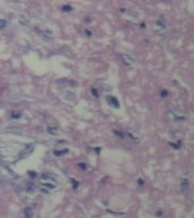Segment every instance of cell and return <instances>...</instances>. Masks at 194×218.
<instances>
[{"mask_svg":"<svg viewBox=\"0 0 194 218\" xmlns=\"http://www.w3.org/2000/svg\"><path fill=\"white\" fill-rule=\"evenodd\" d=\"M34 149H35V146H34V145H32V144H29V145H27L26 147H25L24 150H23V151H22L21 153H20L19 158H20V159H24V158L27 157V156H28L29 155H31V154L33 153Z\"/></svg>","mask_w":194,"mask_h":218,"instance_id":"6da1fadb","label":"cell"},{"mask_svg":"<svg viewBox=\"0 0 194 218\" xmlns=\"http://www.w3.org/2000/svg\"><path fill=\"white\" fill-rule=\"evenodd\" d=\"M106 100H107L108 102V104L110 106H112V107L114 108H120V102H118V100L116 98V97L114 96H111V95H108L107 97H106Z\"/></svg>","mask_w":194,"mask_h":218,"instance_id":"7a4b0ae2","label":"cell"},{"mask_svg":"<svg viewBox=\"0 0 194 218\" xmlns=\"http://www.w3.org/2000/svg\"><path fill=\"white\" fill-rule=\"evenodd\" d=\"M190 188V182L188 179H182L181 182V190L182 192H186Z\"/></svg>","mask_w":194,"mask_h":218,"instance_id":"3957f363","label":"cell"},{"mask_svg":"<svg viewBox=\"0 0 194 218\" xmlns=\"http://www.w3.org/2000/svg\"><path fill=\"white\" fill-rule=\"evenodd\" d=\"M33 210L31 207H26L24 209V215L25 218H32L33 217Z\"/></svg>","mask_w":194,"mask_h":218,"instance_id":"277c9868","label":"cell"},{"mask_svg":"<svg viewBox=\"0 0 194 218\" xmlns=\"http://www.w3.org/2000/svg\"><path fill=\"white\" fill-rule=\"evenodd\" d=\"M123 60H124V62L126 63L128 65H132L133 63H134V59H133L130 56H128V55H124V56H123Z\"/></svg>","mask_w":194,"mask_h":218,"instance_id":"5b68a950","label":"cell"},{"mask_svg":"<svg viewBox=\"0 0 194 218\" xmlns=\"http://www.w3.org/2000/svg\"><path fill=\"white\" fill-rule=\"evenodd\" d=\"M68 153V148H65L63 150H55L54 151V155L56 156H64L66 154Z\"/></svg>","mask_w":194,"mask_h":218,"instance_id":"8992f818","label":"cell"},{"mask_svg":"<svg viewBox=\"0 0 194 218\" xmlns=\"http://www.w3.org/2000/svg\"><path fill=\"white\" fill-rule=\"evenodd\" d=\"M27 174H28L29 177H30L31 179H35V178H37V172H35V171H28Z\"/></svg>","mask_w":194,"mask_h":218,"instance_id":"52a82bcc","label":"cell"},{"mask_svg":"<svg viewBox=\"0 0 194 218\" xmlns=\"http://www.w3.org/2000/svg\"><path fill=\"white\" fill-rule=\"evenodd\" d=\"M71 183H72V187H73V189H77V188L79 187V181H77V180H75V179H73V178H72Z\"/></svg>","mask_w":194,"mask_h":218,"instance_id":"ba28073f","label":"cell"},{"mask_svg":"<svg viewBox=\"0 0 194 218\" xmlns=\"http://www.w3.org/2000/svg\"><path fill=\"white\" fill-rule=\"evenodd\" d=\"M170 145L174 149H180L181 148V141H178L177 144H175V143H170Z\"/></svg>","mask_w":194,"mask_h":218,"instance_id":"9c48e42d","label":"cell"},{"mask_svg":"<svg viewBox=\"0 0 194 218\" xmlns=\"http://www.w3.org/2000/svg\"><path fill=\"white\" fill-rule=\"evenodd\" d=\"M34 189H35V186H34L32 183H27V186H26V191H28V192H32Z\"/></svg>","mask_w":194,"mask_h":218,"instance_id":"30bf717a","label":"cell"},{"mask_svg":"<svg viewBox=\"0 0 194 218\" xmlns=\"http://www.w3.org/2000/svg\"><path fill=\"white\" fill-rule=\"evenodd\" d=\"M72 10L71 6H68V5H66V6H63L62 7V11L64 12H69V11Z\"/></svg>","mask_w":194,"mask_h":218,"instance_id":"8fae6325","label":"cell"},{"mask_svg":"<svg viewBox=\"0 0 194 218\" xmlns=\"http://www.w3.org/2000/svg\"><path fill=\"white\" fill-rule=\"evenodd\" d=\"M57 128H55V127H48V132L49 133V134L51 135H56L57 134Z\"/></svg>","mask_w":194,"mask_h":218,"instance_id":"7c38bea8","label":"cell"},{"mask_svg":"<svg viewBox=\"0 0 194 218\" xmlns=\"http://www.w3.org/2000/svg\"><path fill=\"white\" fill-rule=\"evenodd\" d=\"M7 26V21L4 19H1L0 18V29H2V28H5Z\"/></svg>","mask_w":194,"mask_h":218,"instance_id":"4fadbf2b","label":"cell"},{"mask_svg":"<svg viewBox=\"0 0 194 218\" xmlns=\"http://www.w3.org/2000/svg\"><path fill=\"white\" fill-rule=\"evenodd\" d=\"M43 37L45 38H51L52 37V34L50 32H48V31H45V32H43Z\"/></svg>","mask_w":194,"mask_h":218,"instance_id":"5bb4252c","label":"cell"},{"mask_svg":"<svg viewBox=\"0 0 194 218\" xmlns=\"http://www.w3.org/2000/svg\"><path fill=\"white\" fill-rule=\"evenodd\" d=\"M11 116H12V118L18 119V118H20V116H21V114H20L19 113L13 112V113H12V114H11Z\"/></svg>","mask_w":194,"mask_h":218,"instance_id":"9a60e30c","label":"cell"},{"mask_svg":"<svg viewBox=\"0 0 194 218\" xmlns=\"http://www.w3.org/2000/svg\"><path fill=\"white\" fill-rule=\"evenodd\" d=\"M43 186H46V187H48V188H49V189H54L55 188L54 185H52V183H44Z\"/></svg>","mask_w":194,"mask_h":218,"instance_id":"2e32d148","label":"cell"},{"mask_svg":"<svg viewBox=\"0 0 194 218\" xmlns=\"http://www.w3.org/2000/svg\"><path fill=\"white\" fill-rule=\"evenodd\" d=\"M113 133H114L115 135H117L118 136H120V138H124V135H123L122 133H121V132L118 131V130H114Z\"/></svg>","mask_w":194,"mask_h":218,"instance_id":"e0dca14e","label":"cell"},{"mask_svg":"<svg viewBox=\"0 0 194 218\" xmlns=\"http://www.w3.org/2000/svg\"><path fill=\"white\" fill-rule=\"evenodd\" d=\"M79 166L82 169V170H86V169H87V164H86L85 163H79Z\"/></svg>","mask_w":194,"mask_h":218,"instance_id":"ac0fdd59","label":"cell"},{"mask_svg":"<svg viewBox=\"0 0 194 218\" xmlns=\"http://www.w3.org/2000/svg\"><path fill=\"white\" fill-rule=\"evenodd\" d=\"M162 214H163V212H162L161 210H157V212H156V216H158V217H161Z\"/></svg>","mask_w":194,"mask_h":218,"instance_id":"d6986e66","label":"cell"},{"mask_svg":"<svg viewBox=\"0 0 194 218\" xmlns=\"http://www.w3.org/2000/svg\"><path fill=\"white\" fill-rule=\"evenodd\" d=\"M91 92H92V94H93V95L95 97H98V91L96 90V89L95 88H92L91 89Z\"/></svg>","mask_w":194,"mask_h":218,"instance_id":"ffe728a7","label":"cell"},{"mask_svg":"<svg viewBox=\"0 0 194 218\" xmlns=\"http://www.w3.org/2000/svg\"><path fill=\"white\" fill-rule=\"evenodd\" d=\"M167 95H168V91H166V90L162 91V92H161V96L165 97V96H167Z\"/></svg>","mask_w":194,"mask_h":218,"instance_id":"44dd1931","label":"cell"},{"mask_svg":"<svg viewBox=\"0 0 194 218\" xmlns=\"http://www.w3.org/2000/svg\"><path fill=\"white\" fill-rule=\"evenodd\" d=\"M138 183H139L140 186H142L144 183V180L141 179V178H139V179H138Z\"/></svg>","mask_w":194,"mask_h":218,"instance_id":"7402d4cb","label":"cell"},{"mask_svg":"<svg viewBox=\"0 0 194 218\" xmlns=\"http://www.w3.org/2000/svg\"><path fill=\"white\" fill-rule=\"evenodd\" d=\"M95 151H96L97 154H99V152H100V148H99V147H96V148H95Z\"/></svg>","mask_w":194,"mask_h":218,"instance_id":"603a6c76","label":"cell"}]
</instances>
